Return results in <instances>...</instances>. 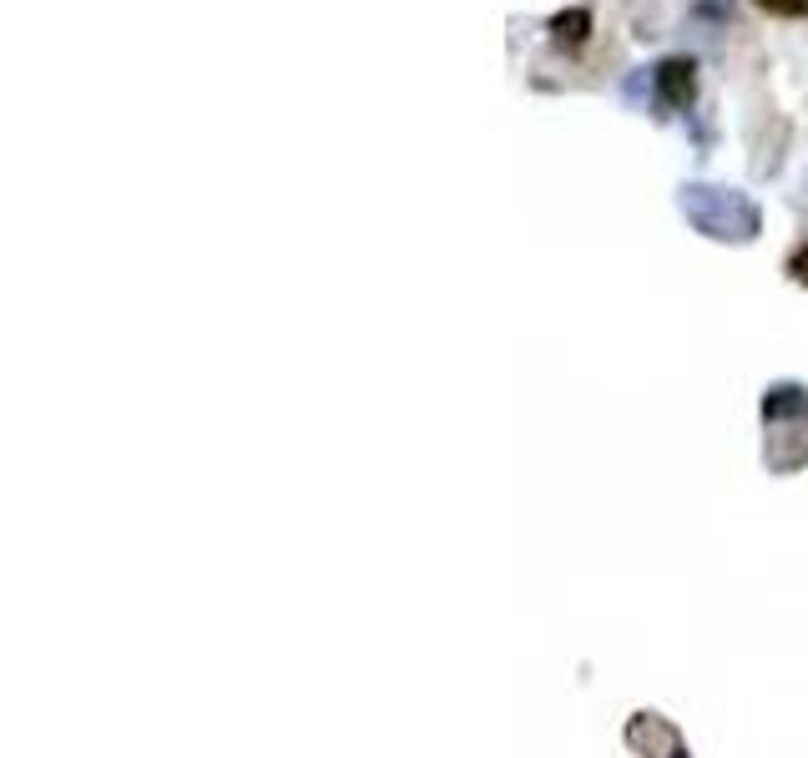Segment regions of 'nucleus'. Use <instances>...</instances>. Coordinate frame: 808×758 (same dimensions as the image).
Segmentation results:
<instances>
[{
    "label": "nucleus",
    "mask_w": 808,
    "mask_h": 758,
    "mask_svg": "<svg viewBox=\"0 0 808 758\" xmlns=\"http://www.w3.org/2000/svg\"><path fill=\"white\" fill-rule=\"evenodd\" d=\"M682 208H688V218L707 238H753L758 233V208L738 193H723V187H688Z\"/></svg>",
    "instance_id": "1"
},
{
    "label": "nucleus",
    "mask_w": 808,
    "mask_h": 758,
    "mask_svg": "<svg viewBox=\"0 0 808 758\" xmlns=\"http://www.w3.org/2000/svg\"><path fill=\"white\" fill-rule=\"evenodd\" d=\"M697 66L688 61V56H667L662 66L653 71L657 81V96H662V106H688L692 92H697V77H692Z\"/></svg>",
    "instance_id": "2"
},
{
    "label": "nucleus",
    "mask_w": 808,
    "mask_h": 758,
    "mask_svg": "<svg viewBox=\"0 0 808 758\" xmlns=\"http://www.w3.org/2000/svg\"><path fill=\"white\" fill-rule=\"evenodd\" d=\"M551 36H556L561 46H581V41L591 36V11L587 5H572V11L551 15Z\"/></svg>",
    "instance_id": "3"
},
{
    "label": "nucleus",
    "mask_w": 808,
    "mask_h": 758,
    "mask_svg": "<svg viewBox=\"0 0 808 758\" xmlns=\"http://www.w3.org/2000/svg\"><path fill=\"white\" fill-rule=\"evenodd\" d=\"M804 405H808V394L798 390V384H778V390H769V400H763V415L783 420V415H798Z\"/></svg>",
    "instance_id": "4"
},
{
    "label": "nucleus",
    "mask_w": 808,
    "mask_h": 758,
    "mask_svg": "<svg viewBox=\"0 0 808 758\" xmlns=\"http://www.w3.org/2000/svg\"><path fill=\"white\" fill-rule=\"evenodd\" d=\"M758 11L769 15H783V21H798V15H808V0H753Z\"/></svg>",
    "instance_id": "5"
},
{
    "label": "nucleus",
    "mask_w": 808,
    "mask_h": 758,
    "mask_svg": "<svg viewBox=\"0 0 808 758\" xmlns=\"http://www.w3.org/2000/svg\"><path fill=\"white\" fill-rule=\"evenodd\" d=\"M794 278H798V284H808V249L794 259Z\"/></svg>",
    "instance_id": "6"
}]
</instances>
